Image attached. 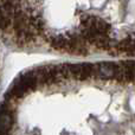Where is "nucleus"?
Wrapping results in <instances>:
<instances>
[{
  "instance_id": "f03ea898",
  "label": "nucleus",
  "mask_w": 135,
  "mask_h": 135,
  "mask_svg": "<svg viewBox=\"0 0 135 135\" xmlns=\"http://www.w3.org/2000/svg\"><path fill=\"white\" fill-rule=\"evenodd\" d=\"M68 66H69V74L76 79L84 81L94 76V65L90 63L69 64Z\"/></svg>"
},
{
  "instance_id": "f257e3e1",
  "label": "nucleus",
  "mask_w": 135,
  "mask_h": 135,
  "mask_svg": "<svg viewBox=\"0 0 135 135\" xmlns=\"http://www.w3.org/2000/svg\"><path fill=\"white\" fill-rule=\"evenodd\" d=\"M37 81H36L35 76L32 75V72L28 71L26 74L21 75L16 82L12 85V88L8 90L9 96H13V97H21L24 96L26 93L33 90V89L37 86Z\"/></svg>"
},
{
  "instance_id": "7ed1b4c3",
  "label": "nucleus",
  "mask_w": 135,
  "mask_h": 135,
  "mask_svg": "<svg viewBox=\"0 0 135 135\" xmlns=\"http://www.w3.org/2000/svg\"><path fill=\"white\" fill-rule=\"evenodd\" d=\"M115 74H116V63L102 62V63L94 64V76H97L98 78H115Z\"/></svg>"
},
{
  "instance_id": "20e7f679",
  "label": "nucleus",
  "mask_w": 135,
  "mask_h": 135,
  "mask_svg": "<svg viewBox=\"0 0 135 135\" xmlns=\"http://www.w3.org/2000/svg\"><path fill=\"white\" fill-rule=\"evenodd\" d=\"M116 49L127 55H135V40L132 38H127L116 45Z\"/></svg>"
}]
</instances>
